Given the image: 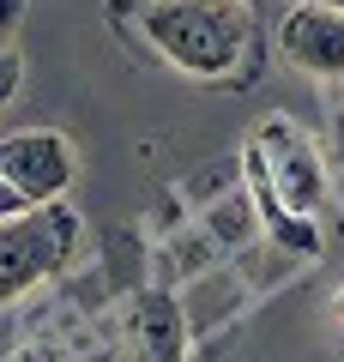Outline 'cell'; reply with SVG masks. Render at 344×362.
I'll use <instances>...</instances> for the list:
<instances>
[{
  "label": "cell",
  "instance_id": "cell-1",
  "mask_svg": "<svg viewBox=\"0 0 344 362\" xmlns=\"http://www.w3.org/2000/svg\"><path fill=\"white\" fill-rule=\"evenodd\" d=\"M139 37L181 78L224 85V78H242L254 66L260 13L248 0H145L139 6Z\"/></svg>",
  "mask_w": 344,
  "mask_h": 362
},
{
  "label": "cell",
  "instance_id": "cell-11",
  "mask_svg": "<svg viewBox=\"0 0 344 362\" xmlns=\"http://www.w3.org/2000/svg\"><path fill=\"white\" fill-rule=\"evenodd\" d=\"M338 320H344V290H338Z\"/></svg>",
  "mask_w": 344,
  "mask_h": 362
},
{
  "label": "cell",
  "instance_id": "cell-6",
  "mask_svg": "<svg viewBox=\"0 0 344 362\" xmlns=\"http://www.w3.org/2000/svg\"><path fill=\"white\" fill-rule=\"evenodd\" d=\"M18 85H25V61H18L13 37H0V109L18 97Z\"/></svg>",
  "mask_w": 344,
  "mask_h": 362
},
{
  "label": "cell",
  "instance_id": "cell-8",
  "mask_svg": "<svg viewBox=\"0 0 344 362\" xmlns=\"http://www.w3.org/2000/svg\"><path fill=\"white\" fill-rule=\"evenodd\" d=\"M13 25H18V0H0V37H13Z\"/></svg>",
  "mask_w": 344,
  "mask_h": 362
},
{
  "label": "cell",
  "instance_id": "cell-5",
  "mask_svg": "<svg viewBox=\"0 0 344 362\" xmlns=\"http://www.w3.org/2000/svg\"><path fill=\"white\" fill-rule=\"evenodd\" d=\"M278 54L320 85H344V6L326 0H284Z\"/></svg>",
  "mask_w": 344,
  "mask_h": 362
},
{
  "label": "cell",
  "instance_id": "cell-3",
  "mask_svg": "<svg viewBox=\"0 0 344 362\" xmlns=\"http://www.w3.org/2000/svg\"><path fill=\"white\" fill-rule=\"evenodd\" d=\"M73 254H79V211L67 199L6 218L0 223V308L37 290L42 278H55Z\"/></svg>",
  "mask_w": 344,
  "mask_h": 362
},
{
  "label": "cell",
  "instance_id": "cell-10",
  "mask_svg": "<svg viewBox=\"0 0 344 362\" xmlns=\"http://www.w3.org/2000/svg\"><path fill=\"white\" fill-rule=\"evenodd\" d=\"M248 6H254V13H266V6H284V0H248Z\"/></svg>",
  "mask_w": 344,
  "mask_h": 362
},
{
  "label": "cell",
  "instance_id": "cell-2",
  "mask_svg": "<svg viewBox=\"0 0 344 362\" xmlns=\"http://www.w3.org/2000/svg\"><path fill=\"white\" fill-rule=\"evenodd\" d=\"M248 187H254L272 235L290 242L296 259H314V247H320L314 218L326 211V163H320L314 139L296 121L272 115L254 127V139H248Z\"/></svg>",
  "mask_w": 344,
  "mask_h": 362
},
{
  "label": "cell",
  "instance_id": "cell-7",
  "mask_svg": "<svg viewBox=\"0 0 344 362\" xmlns=\"http://www.w3.org/2000/svg\"><path fill=\"white\" fill-rule=\"evenodd\" d=\"M18 211H30V199L18 194V187H13L6 175H0V223H6V218H18Z\"/></svg>",
  "mask_w": 344,
  "mask_h": 362
},
{
  "label": "cell",
  "instance_id": "cell-9",
  "mask_svg": "<svg viewBox=\"0 0 344 362\" xmlns=\"http://www.w3.org/2000/svg\"><path fill=\"white\" fill-rule=\"evenodd\" d=\"M6 362H49L42 350H18V356H6Z\"/></svg>",
  "mask_w": 344,
  "mask_h": 362
},
{
  "label": "cell",
  "instance_id": "cell-12",
  "mask_svg": "<svg viewBox=\"0 0 344 362\" xmlns=\"http://www.w3.org/2000/svg\"><path fill=\"white\" fill-rule=\"evenodd\" d=\"M326 6H344V0H326Z\"/></svg>",
  "mask_w": 344,
  "mask_h": 362
},
{
  "label": "cell",
  "instance_id": "cell-4",
  "mask_svg": "<svg viewBox=\"0 0 344 362\" xmlns=\"http://www.w3.org/2000/svg\"><path fill=\"white\" fill-rule=\"evenodd\" d=\"M0 175L30 206H55L79 181V145L61 127H13V133H0Z\"/></svg>",
  "mask_w": 344,
  "mask_h": 362
}]
</instances>
